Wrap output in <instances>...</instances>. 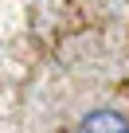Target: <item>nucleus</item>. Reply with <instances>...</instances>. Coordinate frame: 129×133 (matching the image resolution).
<instances>
[{
    "label": "nucleus",
    "instance_id": "f257e3e1",
    "mask_svg": "<svg viewBox=\"0 0 129 133\" xmlns=\"http://www.w3.org/2000/svg\"><path fill=\"white\" fill-rule=\"evenodd\" d=\"M74 133H129V117H125V114H117V110L98 106V110L82 114V121H78V129H74Z\"/></svg>",
    "mask_w": 129,
    "mask_h": 133
}]
</instances>
